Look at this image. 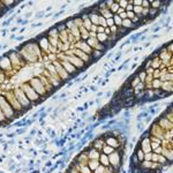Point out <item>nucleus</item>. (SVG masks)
Masks as SVG:
<instances>
[{
	"label": "nucleus",
	"instance_id": "1",
	"mask_svg": "<svg viewBox=\"0 0 173 173\" xmlns=\"http://www.w3.org/2000/svg\"><path fill=\"white\" fill-rule=\"evenodd\" d=\"M0 109H1L2 113L5 114L6 118H13L14 114H15L14 109L9 105V103L7 102V99L3 98V97H0Z\"/></svg>",
	"mask_w": 173,
	"mask_h": 173
},
{
	"label": "nucleus",
	"instance_id": "2",
	"mask_svg": "<svg viewBox=\"0 0 173 173\" xmlns=\"http://www.w3.org/2000/svg\"><path fill=\"white\" fill-rule=\"evenodd\" d=\"M22 90H23L24 95L27 96V98H28L30 102H35V100L39 99V95L31 88V86L29 83H24L22 86Z\"/></svg>",
	"mask_w": 173,
	"mask_h": 173
},
{
	"label": "nucleus",
	"instance_id": "3",
	"mask_svg": "<svg viewBox=\"0 0 173 173\" xmlns=\"http://www.w3.org/2000/svg\"><path fill=\"white\" fill-rule=\"evenodd\" d=\"M31 88L40 96V95H45L46 93V90H45V86L44 84L42 83V81L39 80V79H32L31 81H30V83H29Z\"/></svg>",
	"mask_w": 173,
	"mask_h": 173
},
{
	"label": "nucleus",
	"instance_id": "4",
	"mask_svg": "<svg viewBox=\"0 0 173 173\" xmlns=\"http://www.w3.org/2000/svg\"><path fill=\"white\" fill-rule=\"evenodd\" d=\"M14 96L16 97V99L19 100V103L21 104V106H28L30 105V100L27 98V96L24 95L22 89H16L14 91Z\"/></svg>",
	"mask_w": 173,
	"mask_h": 173
},
{
	"label": "nucleus",
	"instance_id": "5",
	"mask_svg": "<svg viewBox=\"0 0 173 173\" xmlns=\"http://www.w3.org/2000/svg\"><path fill=\"white\" fill-rule=\"evenodd\" d=\"M7 102L9 103V105L14 109V111H20L21 109H22V106H21V104L19 103V100L16 99V97L14 96V92H10V95L9 93H7Z\"/></svg>",
	"mask_w": 173,
	"mask_h": 173
},
{
	"label": "nucleus",
	"instance_id": "6",
	"mask_svg": "<svg viewBox=\"0 0 173 173\" xmlns=\"http://www.w3.org/2000/svg\"><path fill=\"white\" fill-rule=\"evenodd\" d=\"M10 67V60H9V57H3L0 58V69H8Z\"/></svg>",
	"mask_w": 173,
	"mask_h": 173
},
{
	"label": "nucleus",
	"instance_id": "7",
	"mask_svg": "<svg viewBox=\"0 0 173 173\" xmlns=\"http://www.w3.org/2000/svg\"><path fill=\"white\" fill-rule=\"evenodd\" d=\"M61 66L63 67V69L68 73V74H73L74 72H75V67L70 63V62H67V61H63V62H61Z\"/></svg>",
	"mask_w": 173,
	"mask_h": 173
},
{
	"label": "nucleus",
	"instance_id": "8",
	"mask_svg": "<svg viewBox=\"0 0 173 173\" xmlns=\"http://www.w3.org/2000/svg\"><path fill=\"white\" fill-rule=\"evenodd\" d=\"M110 160H111V164L115 166L116 164H120V156L118 153H112L110 156Z\"/></svg>",
	"mask_w": 173,
	"mask_h": 173
},
{
	"label": "nucleus",
	"instance_id": "9",
	"mask_svg": "<svg viewBox=\"0 0 173 173\" xmlns=\"http://www.w3.org/2000/svg\"><path fill=\"white\" fill-rule=\"evenodd\" d=\"M58 33H59V31L57 30V28H51L50 30H49V35H50V37H51V38L57 37Z\"/></svg>",
	"mask_w": 173,
	"mask_h": 173
},
{
	"label": "nucleus",
	"instance_id": "10",
	"mask_svg": "<svg viewBox=\"0 0 173 173\" xmlns=\"http://www.w3.org/2000/svg\"><path fill=\"white\" fill-rule=\"evenodd\" d=\"M106 142H107V144L111 146V144H112V146H114V148H116L118 146V141L115 140V139H113V137H111V139H107L106 140Z\"/></svg>",
	"mask_w": 173,
	"mask_h": 173
},
{
	"label": "nucleus",
	"instance_id": "11",
	"mask_svg": "<svg viewBox=\"0 0 173 173\" xmlns=\"http://www.w3.org/2000/svg\"><path fill=\"white\" fill-rule=\"evenodd\" d=\"M40 46H42L44 50H46V47L49 46V40H47L46 38H43V39L40 40Z\"/></svg>",
	"mask_w": 173,
	"mask_h": 173
},
{
	"label": "nucleus",
	"instance_id": "12",
	"mask_svg": "<svg viewBox=\"0 0 173 173\" xmlns=\"http://www.w3.org/2000/svg\"><path fill=\"white\" fill-rule=\"evenodd\" d=\"M89 163H90V164H89V167H90V170H96V169L98 167V164H97V162H96V160H92V162L90 160Z\"/></svg>",
	"mask_w": 173,
	"mask_h": 173
},
{
	"label": "nucleus",
	"instance_id": "13",
	"mask_svg": "<svg viewBox=\"0 0 173 173\" xmlns=\"http://www.w3.org/2000/svg\"><path fill=\"white\" fill-rule=\"evenodd\" d=\"M100 160L103 162V165H104V166H107V165H109V159H107L106 156L102 155V156H100Z\"/></svg>",
	"mask_w": 173,
	"mask_h": 173
},
{
	"label": "nucleus",
	"instance_id": "14",
	"mask_svg": "<svg viewBox=\"0 0 173 173\" xmlns=\"http://www.w3.org/2000/svg\"><path fill=\"white\" fill-rule=\"evenodd\" d=\"M80 30H81V36H82V38H83V39H86V38H88V33H86V29L81 28Z\"/></svg>",
	"mask_w": 173,
	"mask_h": 173
},
{
	"label": "nucleus",
	"instance_id": "15",
	"mask_svg": "<svg viewBox=\"0 0 173 173\" xmlns=\"http://www.w3.org/2000/svg\"><path fill=\"white\" fill-rule=\"evenodd\" d=\"M100 56H103V53H102L100 51H95V52L92 53V58H95V59H97V58L100 57Z\"/></svg>",
	"mask_w": 173,
	"mask_h": 173
},
{
	"label": "nucleus",
	"instance_id": "16",
	"mask_svg": "<svg viewBox=\"0 0 173 173\" xmlns=\"http://www.w3.org/2000/svg\"><path fill=\"white\" fill-rule=\"evenodd\" d=\"M5 120H6V116H5V114L2 113V111L0 109V121H5Z\"/></svg>",
	"mask_w": 173,
	"mask_h": 173
},
{
	"label": "nucleus",
	"instance_id": "17",
	"mask_svg": "<svg viewBox=\"0 0 173 173\" xmlns=\"http://www.w3.org/2000/svg\"><path fill=\"white\" fill-rule=\"evenodd\" d=\"M43 14H44V12H39V13H36V16H35V17H36V19H40V17H43V16H42Z\"/></svg>",
	"mask_w": 173,
	"mask_h": 173
},
{
	"label": "nucleus",
	"instance_id": "18",
	"mask_svg": "<svg viewBox=\"0 0 173 173\" xmlns=\"http://www.w3.org/2000/svg\"><path fill=\"white\" fill-rule=\"evenodd\" d=\"M98 38H99V40H104L106 37L104 36V33H98Z\"/></svg>",
	"mask_w": 173,
	"mask_h": 173
},
{
	"label": "nucleus",
	"instance_id": "19",
	"mask_svg": "<svg viewBox=\"0 0 173 173\" xmlns=\"http://www.w3.org/2000/svg\"><path fill=\"white\" fill-rule=\"evenodd\" d=\"M115 23H116V24H120V23H121V20H120L119 16H115Z\"/></svg>",
	"mask_w": 173,
	"mask_h": 173
},
{
	"label": "nucleus",
	"instance_id": "20",
	"mask_svg": "<svg viewBox=\"0 0 173 173\" xmlns=\"http://www.w3.org/2000/svg\"><path fill=\"white\" fill-rule=\"evenodd\" d=\"M123 24H125L123 27H126V28H128V27L130 26V21H129V22H128V21H125V22H123Z\"/></svg>",
	"mask_w": 173,
	"mask_h": 173
},
{
	"label": "nucleus",
	"instance_id": "21",
	"mask_svg": "<svg viewBox=\"0 0 173 173\" xmlns=\"http://www.w3.org/2000/svg\"><path fill=\"white\" fill-rule=\"evenodd\" d=\"M107 24L110 26V27H112V24H113V20L111 19V20H107Z\"/></svg>",
	"mask_w": 173,
	"mask_h": 173
},
{
	"label": "nucleus",
	"instance_id": "22",
	"mask_svg": "<svg viewBox=\"0 0 173 173\" xmlns=\"http://www.w3.org/2000/svg\"><path fill=\"white\" fill-rule=\"evenodd\" d=\"M127 9H128V10H132V9H133V6H132V5H127Z\"/></svg>",
	"mask_w": 173,
	"mask_h": 173
},
{
	"label": "nucleus",
	"instance_id": "23",
	"mask_svg": "<svg viewBox=\"0 0 173 173\" xmlns=\"http://www.w3.org/2000/svg\"><path fill=\"white\" fill-rule=\"evenodd\" d=\"M116 7H118V5H116V3L113 5V6H112V10H115V9H116Z\"/></svg>",
	"mask_w": 173,
	"mask_h": 173
},
{
	"label": "nucleus",
	"instance_id": "24",
	"mask_svg": "<svg viewBox=\"0 0 173 173\" xmlns=\"http://www.w3.org/2000/svg\"><path fill=\"white\" fill-rule=\"evenodd\" d=\"M30 15H31V13H27V14H26V17H29Z\"/></svg>",
	"mask_w": 173,
	"mask_h": 173
}]
</instances>
